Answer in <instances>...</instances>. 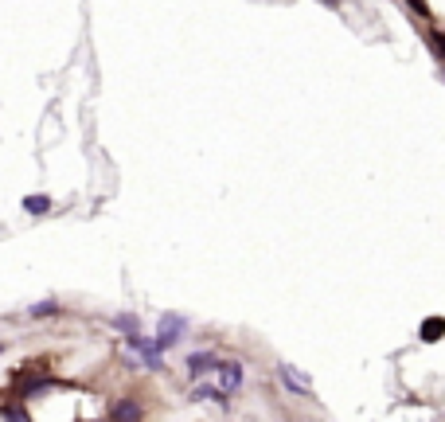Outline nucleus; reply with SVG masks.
I'll return each mask as SVG.
<instances>
[{
    "label": "nucleus",
    "mask_w": 445,
    "mask_h": 422,
    "mask_svg": "<svg viewBox=\"0 0 445 422\" xmlns=\"http://www.w3.org/2000/svg\"><path fill=\"white\" fill-rule=\"evenodd\" d=\"M184 329H188V321L180 313H164V317H160V332H157V340H152V352L160 356V352H169V348H176Z\"/></svg>",
    "instance_id": "obj_1"
},
{
    "label": "nucleus",
    "mask_w": 445,
    "mask_h": 422,
    "mask_svg": "<svg viewBox=\"0 0 445 422\" xmlns=\"http://www.w3.org/2000/svg\"><path fill=\"white\" fill-rule=\"evenodd\" d=\"M277 380L286 383L289 391H297V395H312V383H309V375H301L293 368V363H277Z\"/></svg>",
    "instance_id": "obj_2"
},
{
    "label": "nucleus",
    "mask_w": 445,
    "mask_h": 422,
    "mask_svg": "<svg viewBox=\"0 0 445 422\" xmlns=\"http://www.w3.org/2000/svg\"><path fill=\"white\" fill-rule=\"evenodd\" d=\"M215 363H219L215 352H192V356H188V375H192V380H203Z\"/></svg>",
    "instance_id": "obj_3"
},
{
    "label": "nucleus",
    "mask_w": 445,
    "mask_h": 422,
    "mask_svg": "<svg viewBox=\"0 0 445 422\" xmlns=\"http://www.w3.org/2000/svg\"><path fill=\"white\" fill-rule=\"evenodd\" d=\"M219 375H223V391L231 395V391H238V383H243V363H235V360L219 363Z\"/></svg>",
    "instance_id": "obj_4"
},
{
    "label": "nucleus",
    "mask_w": 445,
    "mask_h": 422,
    "mask_svg": "<svg viewBox=\"0 0 445 422\" xmlns=\"http://www.w3.org/2000/svg\"><path fill=\"white\" fill-rule=\"evenodd\" d=\"M109 422H141V406H137L133 399H121V403L114 406V414H109Z\"/></svg>",
    "instance_id": "obj_5"
},
{
    "label": "nucleus",
    "mask_w": 445,
    "mask_h": 422,
    "mask_svg": "<svg viewBox=\"0 0 445 422\" xmlns=\"http://www.w3.org/2000/svg\"><path fill=\"white\" fill-rule=\"evenodd\" d=\"M195 399H207V403H219V406H227V391L223 387H211V383H195Z\"/></svg>",
    "instance_id": "obj_6"
},
{
    "label": "nucleus",
    "mask_w": 445,
    "mask_h": 422,
    "mask_svg": "<svg viewBox=\"0 0 445 422\" xmlns=\"http://www.w3.org/2000/svg\"><path fill=\"white\" fill-rule=\"evenodd\" d=\"M114 325H118V329L126 332V337H133V332H141V321H137L133 313H118V317H114Z\"/></svg>",
    "instance_id": "obj_7"
},
{
    "label": "nucleus",
    "mask_w": 445,
    "mask_h": 422,
    "mask_svg": "<svg viewBox=\"0 0 445 422\" xmlns=\"http://www.w3.org/2000/svg\"><path fill=\"white\" fill-rule=\"evenodd\" d=\"M24 207L32 211V215H43V211H51V200H47V195H28Z\"/></svg>",
    "instance_id": "obj_8"
},
{
    "label": "nucleus",
    "mask_w": 445,
    "mask_h": 422,
    "mask_svg": "<svg viewBox=\"0 0 445 422\" xmlns=\"http://www.w3.org/2000/svg\"><path fill=\"white\" fill-rule=\"evenodd\" d=\"M59 313V305L55 301H39V305H32V317H55Z\"/></svg>",
    "instance_id": "obj_9"
}]
</instances>
